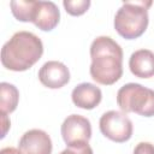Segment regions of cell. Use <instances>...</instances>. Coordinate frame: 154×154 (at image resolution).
Here are the masks:
<instances>
[{"instance_id":"3957f363","label":"cell","mask_w":154,"mask_h":154,"mask_svg":"<svg viewBox=\"0 0 154 154\" xmlns=\"http://www.w3.org/2000/svg\"><path fill=\"white\" fill-rule=\"evenodd\" d=\"M150 5V0L124 1L114 17V29L117 32L126 40L140 37L148 26V7Z\"/></svg>"},{"instance_id":"7a4b0ae2","label":"cell","mask_w":154,"mask_h":154,"mask_svg":"<svg viewBox=\"0 0 154 154\" xmlns=\"http://www.w3.org/2000/svg\"><path fill=\"white\" fill-rule=\"evenodd\" d=\"M43 54L38 36L30 31H18L1 48V64L11 71H25L35 65Z\"/></svg>"},{"instance_id":"8992f818","label":"cell","mask_w":154,"mask_h":154,"mask_svg":"<svg viewBox=\"0 0 154 154\" xmlns=\"http://www.w3.org/2000/svg\"><path fill=\"white\" fill-rule=\"evenodd\" d=\"M61 136L66 146L89 142L91 137V125L88 118L81 114H71L61 124Z\"/></svg>"},{"instance_id":"277c9868","label":"cell","mask_w":154,"mask_h":154,"mask_svg":"<svg viewBox=\"0 0 154 154\" xmlns=\"http://www.w3.org/2000/svg\"><path fill=\"white\" fill-rule=\"evenodd\" d=\"M117 103L124 113L154 116V90L138 83L124 84L117 93Z\"/></svg>"},{"instance_id":"9a60e30c","label":"cell","mask_w":154,"mask_h":154,"mask_svg":"<svg viewBox=\"0 0 154 154\" xmlns=\"http://www.w3.org/2000/svg\"><path fill=\"white\" fill-rule=\"evenodd\" d=\"M59 154H93V149L88 144V142H82V143L67 146V148L60 152Z\"/></svg>"},{"instance_id":"6da1fadb","label":"cell","mask_w":154,"mask_h":154,"mask_svg":"<svg viewBox=\"0 0 154 154\" xmlns=\"http://www.w3.org/2000/svg\"><path fill=\"white\" fill-rule=\"evenodd\" d=\"M90 76L103 85L114 84L123 75V49L109 36H99L90 45Z\"/></svg>"},{"instance_id":"ba28073f","label":"cell","mask_w":154,"mask_h":154,"mask_svg":"<svg viewBox=\"0 0 154 154\" xmlns=\"http://www.w3.org/2000/svg\"><path fill=\"white\" fill-rule=\"evenodd\" d=\"M40 82L51 89H59L69 83L70 81V71L65 64L51 60L45 63L38 71Z\"/></svg>"},{"instance_id":"30bf717a","label":"cell","mask_w":154,"mask_h":154,"mask_svg":"<svg viewBox=\"0 0 154 154\" xmlns=\"http://www.w3.org/2000/svg\"><path fill=\"white\" fill-rule=\"evenodd\" d=\"M72 102L83 109L95 108L102 99V93L99 87L93 83H81L76 85L71 93Z\"/></svg>"},{"instance_id":"e0dca14e","label":"cell","mask_w":154,"mask_h":154,"mask_svg":"<svg viewBox=\"0 0 154 154\" xmlns=\"http://www.w3.org/2000/svg\"><path fill=\"white\" fill-rule=\"evenodd\" d=\"M0 154H22V152L14 147H5L0 150Z\"/></svg>"},{"instance_id":"ac0fdd59","label":"cell","mask_w":154,"mask_h":154,"mask_svg":"<svg viewBox=\"0 0 154 154\" xmlns=\"http://www.w3.org/2000/svg\"><path fill=\"white\" fill-rule=\"evenodd\" d=\"M1 117H2V125H4V129H2V135H1V137L4 138V137H5V135H6L7 128L10 126V120L7 119V116H6V113H1Z\"/></svg>"},{"instance_id":"9c48e42d","label":"cell","mask_w":154,"mask_h":154,"mask_svg":"<svg viewBox=\"0 0 154 154\" xmlns=\"http://www.w3.org/2000/svg\"><path fill=\"white\" fill-rule=\"evenodd\" d=\"M60 19V11L53 1H36L32 23L43 31L53 30Z\"/></svg>"},{"instance_id":"52a82bcc","label":"cell","mask_w":154,"mask_h":154,"mask_svg":"<svg viewBox=\"0 0 154 154\" xmlns=\"http://www.w3.org/2000/svg\"><path fill=\"white\" fill-rule=\"evenodd\" d=\"M18 148L22 154H51L52 140L46 131L31 129L20 137Z\"/></svg>"},{"instance_id":"7c38bea8","label":"cell","mask_w":154,"mask_h":154,"mask_svg":"<svg viewBox=\"0 0 154 154\" xmlns=\"http://www.w3.org/2000/svg\"><path fill=\"white\" fill-rule=\"evenodd\" d=\"M19 91L18 89L7 82L0 84V108L1 113H12L18 105Z\"/></svg>"},{"instance_id":"5bb4252c","label":"cell","mask_w":154,"mask_h":154,"mask_svg":"<svg viewBox=\"0 0 154 154\" xmlns=\"http://www.w3.org/2000/svg\"><path fill=\"white\" fill-rule=\"evenodd\" d=\"M63 5L66 12L71 16H81L87 12L90 6V0H64Z\"/></svg>"},{"instance_id":"2e32d148","label":"cell","mask_w":154,"mask_h":154,"mask_svg":"<svg viewBox=\"0 0 154 154\" xmlns=\"http://www.w3.org/2000/svg\"><path fill=\"white\" fill-rule=\"evenodd\" d=\"M134 154H154V144L150 142H140L135 147Z\"/></svg>"},{"instance_id":"5b68a950","label":"cell","mask_w":154,"mask_h":154,"mask_svg":"<svg viewBox=\"0 0 154 154\" xmlns=\"http://www.w3.org/2000/svg\"><path fill=\"white\" fill-rule=\"evenodd\" d=\"M101 134L113 142L123 143L132 136V122L120 111H108L103 113L99 122Z\"/></svg>"},{"instance_id":"4fadbf2b","label":"cell","mask_w":154,"mask_h":154,"mask_svg":"<svg viewBox=\"0 0 154 154\" xmlns=\"http://www.w3.org/2000/svg\"><path fill=\"white\" fill-rule=\"evenodd\" d=\"M12 14L20 22H32L36 1L32 0H13L10 2Z\"/></svg>"},{"instance_id":"8fae6325","label":"cell","mask_w":154,"mask_h":154,"mask_svg":"<svg viewBox=\"0 0 154 154\" xmlns=\"http://www.w3.org/2000/svg\"><path fill=\"white\" fill-rule=\"evenodd\" d=\"M129 67L134 76L150 78L154 76V53L149 49H138L130 55Z\"/></svg>"}]
</instances>
